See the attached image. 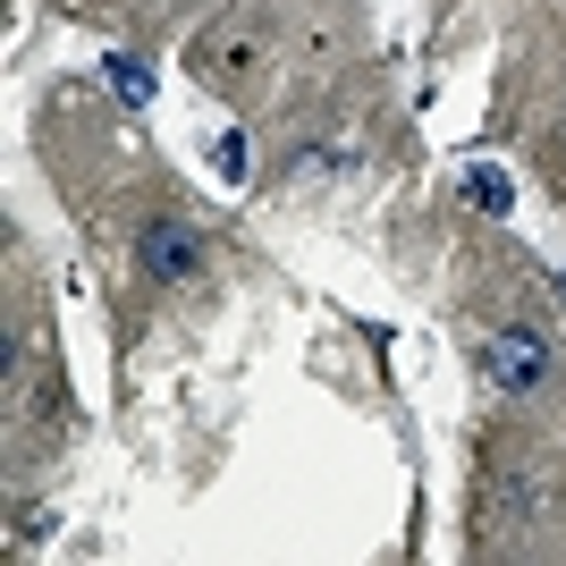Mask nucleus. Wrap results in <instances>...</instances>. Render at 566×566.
<instances>
[{"mask_svg":"<svg viewBox=\"0 0 566 566\" xmlns=\"http://www.w3.org/2000/svg\"><path fill=\"white\" fill-rule=\"evenodd\" d=\"M212 169L229 178V187H245V178H254V144H245V127H229V136L212 144Z\"/></svg>","mask_w":566,"mask_h":566,"instance_id":"5","label":"nucleus"},{"mask_svg":"<svg viewBox=\"0 0 566 566\" xmlns=\"http://www.w3.org/2000/svg\"><path fill=\"white\" fill-rule=\"evenodd\" d=\"M18 542H51V507H25V516H18Z\"/></svg>","mask_w":566,"mask_h":566,"instance_id":"6","label":"nucleus"},{"mask_svg":"<svg viewBox=\"0 0 566 566\" xmlns=\"http://www.w3.org/2000/svg\"><path fill=\"white\" fill-rule=\"evenodd\" d=\"M465 203H473V212H491V220H507V212H516L507 169H465Z\"/></svg>","mask_w":566,"mask_h":566,"instance_id":"4","label":"nucleus"},{"mask_svg":"<svg viewBox=\"0 0 566 566\" xmlns=\"http://www.w3.org/2000/svg\"><path fill=\"white\" fill-rule=\"evenodd\" d=\"M136 254H144V271L169 280V287H187L195 271H203V245H195V229H178V220H153V229L136 237Z\"/></svg>","mask_w":566,"mask_h":566,"instance_id":"2","label":"nucleus"},{"mask_svg":"<svg viewBox=\"0 0 566 566\" xmlns=\"http://www.w3.org/2000/svg\"><path fill=\"white\" fill-rule=\"evenodd\" d=\"M473 364H482V380L507 389V398H533V389L549 380V347L533 331H491L482 347H473Z\"/></svg>","mask_w":566,"mask_h":566,"instance_id":"1","label":"nucleus"},{"mask_svg":"<svg viewBox=\"0 0 566 566\" xmlns=\"http://www.w3.org/2000/svg\"><path fill=\"white\" fill-rule=\"evenodd\" d=\"M102 76H111V94L127 102V111H144V102H153V69H144L136 51H111V60H102Z\"/></svg>","mask_w":566,"mask_h":566,"instance_id":"3","label":"nucleus"}]
</instances>
